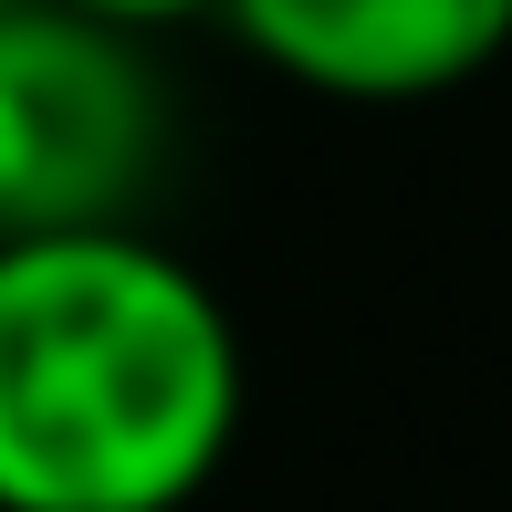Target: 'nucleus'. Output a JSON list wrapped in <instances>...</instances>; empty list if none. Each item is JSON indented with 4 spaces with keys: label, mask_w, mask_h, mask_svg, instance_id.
<instances>
[{
    "label": "nucleus",
    "mask_w": 512,
    "mask_h": 512,
    "mask_svg": "<svg viewBox=\"0 0 512 512\" xmlns=\"http://www.w3.org/2000/svg\"><path fill=\"white\" fill-rule=\"evenodd\" d=\"M241 398V324L168 241H0V512H189Z\"/></svg>",
    "instance_id": "f257e3e1"
},
{
    "label": "nucleus",
    "mask_w": 512,
    "mask_h": 512,
    "mask_svg": "<svg viewBox=\"0 0 512 512\" xmlns=\"http://www.w3.org/2000/svg\"><path fill=\"white\" fill-rule=\"evenodd\" d=\"M168 136L178 105L147 32H115L74 0L0 11V241L136 230Z\"/></svg>",
    "instance_id": "f03ea898"
},
{
    "label": "nucleus",
    "mask_w": 512,
    "mask_h": 512,
    "mask_svg": "<svg viewBox=\"0 0 512 512\" xmlns=\"http://www.w3.org/2000/svg\"><path fill=\"white\" fill-rule=\"evenodd\" d=\"M230 42L324 105H429L512 53V0H230Z\"/></svg>",
    "instance_id": "7ed1b4c3"
},
{
    "label": "nucleus",
    "mask_w": 512,
    "mask_h": 512,
    "mask_svg": "<svg viewBox=\"0 0 512 512\" xmlns=\"http://www.w3.org/2000/svg\"><path fill=\"white\" fill-rule=\"evenodd\" d=\"M74 11H95V21H115V32H189V21H220L230 0H74Z\"/></svg>",
    "instance_id": "20e7f679"
},
{
    "label": "nucleus",
    "mask_w": 512,
    "mask_h": 512,
    "mask_svg": "<svg viewBox=\"0 0 512 512\" xmlns=\"http://www.w3.org/2000/svg\"><path fill=\"white\" fill-rule=\"evenodd\" d=\"M0 11H11V0H0Z\"/></svg>",
    "instance_id": "39448f33"
}]
</instances>
